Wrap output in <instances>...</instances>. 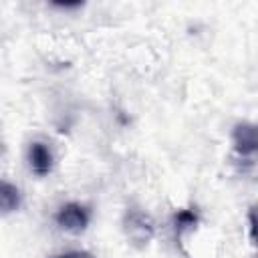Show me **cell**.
I'll return each instance as SVG.
<instances>
[{
	"label": "cell",
	"instance_id": "6",
	"mask_svg": "<svg viewBox=\"0 0 258 258\" xmlns=\"http://www.w3.org/2000/svg\"><path fill=\"white\" fill-rule=\"evenodd\" d=\"M198 224V216L191 212V210H181L175 214V226H177V232H181L183 228H189V226H196Z\"/></svg>",
	"mask_w": 258,
	"mask_h": 258
},
{
	"label": "cell",
	"instance_id": "3",
	"mask_svg": "<svg viewBox=\"0 0 258 258\" xmlns=\"http://www.w3.org/2000/svg\"><path fill=\"white\" fill-rule=\"evenodd\" d=\"M234 147L240 155H250L256 151L258 147V139H256V127L252 123H238L234 127Z\"/></svg>",
	"mask_w": 258,
	"mask_h": 258
},
{
	"label": "cell",
	"instance_id": "4",
	"mask_svg": "<svg viewBox=\"0 0 258 258\" xmlns=\"http://www.w3.org/2000/svg\"><path fill=\"white\" fill-rule=\"evenodd\" d=\"M28 159H30V167L36 175H46L50 169H52V153L50 149L40 143V141H34L30 143V149H28Z\"/></svg>",
	"mask_w": 258,
	"mask_h": 258
},
{
	"label": "cell",
	"instance_id": "7",
	"mask_svg": "<svg viewBox=\"0 0 258 258\" xmlns=\"http://www.w3.org/2000/svg\"><path fill=\"white\" fill-rule=\"evenodd\" d=\"M54 258H93V254L91 252H67V254H60Z\"/></svg>",
	"mask_w": 258,
	"mask_h": 258
},
{
	"label": "cell",
	"instance_id": "5",
	"mask_svg": "<svg viewBox=\"0 0 258 258\" xmlns=\"http://www.w3.org/2000/svg\"><path fill=\"white\" fill-rule=\"evenodd\" d=\"M20 206V191L8 181H0V212H14Z\"/></svg>",
	"mask_w": 258,
	"mask_h": 258
},
{
	"label": "cell",
	"instance_id": "2",
	"mask_svg": "<svg viewBox=\"0 0 258 258\" xmlns=\"http://www.w3.org/2000/svg\"><path fill=\"white\" fill-rule=\"evenodd\" d=\"M125 230L133 240L147 242L153 236V222L149 220V216H145L141 212H131V214H127Z\"/></svg>",
	"mask_w": 258,
	"mask_h": 258
},
{
	"label": "cell",
	"instance_id": "1",
	"mask_svg": "<svg viewBox=\"0 0 258 258\" xmlns=\"http://www.w3.org/2000/svg\"><path fill=\"white\" fill-rule=\"evenodd\" d=\"M54 218H56V224H58L62 230L73 232V234L83 232V230L87 228V224H89V212H87L81 204H75V202L64 204V206L56 212Z\"/></svg>",
	"mask_w": 258,
	"mask_h": 258
}]
</instances>
